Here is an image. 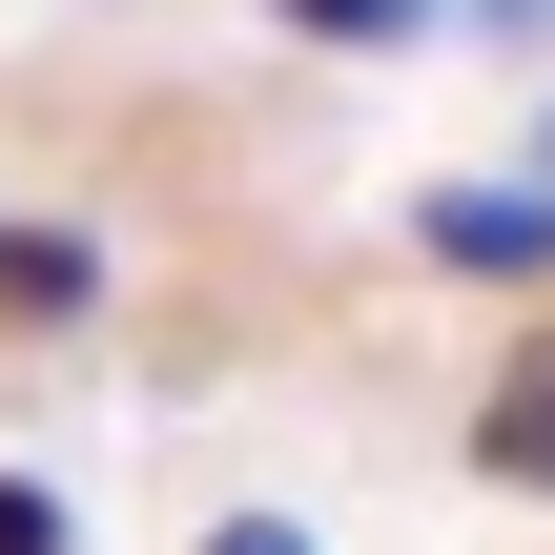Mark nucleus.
Here are the masks:
<instances>
[{
	"label": "nucleus",
	"instance_id": "f257e3e1",
	"mask_svg": "<svg viewBox=\"0 0 555 555\" xmlns=\"http://www.w3.org/2000/svg\"><path fill=\"white\" fill-rule=\"evenodd\" d=\"M412 247L453 288H555V185L535 165H453V185H412Z\"/></svg>",
	"mask_w": 555,
	"mask_h": 555
},
{
	"label": "nucleus",
	"instance_id": "f03ea898",
	"mask_svg": "<svg viewBox=\"0 0 555 555\" xmlns=\"http://www.w3.org/2000/svg\"><path fill=\"white\" fill-rule=\"evenodd\" d=\"M474 474L494 494H555V288H535V330H515V371L474 391Z\"/></svg>",
	"mask_w": 555,
	"mask_h": 555
},
{
	"label": "nucleus",
	"instance_id": "7ed1b4c3",
	"mask_svg": "<svg viewBox=\"0 0 555 555\" xmlns=\"http://www.w3.org/2000/svg\"><path fill=\"white\" fill-rule=\"evenodd\" d=\"M103 309V247L82 227H0V330H82Z\"/></svg>",
	"mask_w": 555,
	"mask_h": 555
},
{
	"label": "nucleus",
	"instance_id": "20e7f679",
	"mask_svg": "<svg viewBox=\"0 0 555 555\" xmlns=\"http://www.w3.org/2000/svg\"><path fill=\"white\" fill-rule=\"evenodd\" d=\"M268 21H288V41H330V62H391V41H433L453 0H268Z\"/></svg>",
	"mask_w": 555,
	"mask_h": 555
},
{
	"label": "nucleus",
	"instance_id": "39448f33",
	"mask_svg": "<svg viewBox=\"0 0 555 555\" xmlns=\"http://www.w3.org/2000/svg\"><path fill=\"white\" fill-rule=\"evenodd\" d=\"M0 555H82V515H62L41 474H0Z\"/></svg>",
	"mask_w": 555,
	"mask_h": 555
},
{
	"label": "nucleus",
	"instance_id": "423d86ee",
	"mask_svg": "<svg viewBox=\"0 0 555 555\" xmlns=\"http://www.w3.org/2000/svg\"><path fill=\"white\" fill-rule=\"evenodd\" d=\"M206 555H330L309 515H206Z\"/></svg>",
	"mask_w": 555,
	"mask_h": 555
},
{
	"label": "nucleus",
	"instance_id": "0eeeda50",
	"mask_svg": "<svg viewBox=\"0 0 555 555\" xmlns=\"http://www.w3.org/2000/svg\"><path fill=\"white\" fill-rule=\"evenodd\" d=\"M453 21H474V41H555V0H453Z\"/></svg>",
	"mask_w": 555,
	"mask_h": 555
},
{
	"label": "nucleus",
	"instance_id": "6e6552de",
	"mask_svg": "<svg viewBox=\"0 0 555 555\" xmlns=\"http://www.w3.org/2000/svg\"><path fill=\"white\" fill-rule=\"evenodd\" d=\"M535 185H555V103H535Z\"/></svg>",
	"mask_w": 555,
	"mask_h": 555
}]
</instances>
